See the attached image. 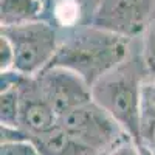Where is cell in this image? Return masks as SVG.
<instances>
[{"label": "cell", "instance_id": "cell-1", "mask_svg": "<svg viewBox=\"0 0 155 155\" xmlns=\"http://www.w3.org/2000/svg\"><path fill=\"white\" fill-rule=\"evenodd\" d=\"M129 39L102 31L90 25L59 48L48 67H62L74 71L93 87L104 76L116 70L127 58Z\"/></svg>", "mask_w": 155, "mask_h": 155}, {"label": "cell", "instance_id": "cell-2", "mask_svg": "<svg viewBox=\"0 0 155 155\" xmlns=\"http://www.w3.org/2000/svg\"><path fill=\"white\" fill-rule=\"evenodd\" d=\"M141 95L143 81L135 64L126 62L92 87L93 101L121 126L143 152L141 140Z\"/></svg>", "mask_w": 155, "mask_h": 155}, {"label": "cell", "instance_id": "cell-3", "mask_svg": "<svg viewBox=\"0 0 155 155\" xmlns=\"http://www.w3.org/2000/svg\"><path fill=\"white\" fill-rule=\"evenodd\" d=\"M0 34L6 36L14 47V70L30 78L44 71L59 48L54 28L44 20L0 28Z\"/></svg>", "mask_w": 155, "mask_h": 155}, {"label": "cell", "instance_id": "cell-4", "mask_svg": "<svg viewBox=\"0 0 155 155\" xmlns=\"http://www.w3.org/2000/svg\"><path fill=\"white\" fill-rule=\"evenodd\" d=\"M59 127L81 143L106 155L129 137L121 126L93 99L59 118Z\"/></svg>", "mask_w": 155, "mask_h": 155}, {"label": "cell", "instance_id": "cell-5", "mask_svg": "<svg viewBox=\"0 0 155 155\" xmlns=\"http://www.w3.org/2000/svg\"><path fill=\"white\" fill-rule=\"evenodd\" d=\"M152 8L153 0H101L92 27L130 39L146 31Z\"/></svg>", "mask_w": 155, "mask_h": 155}, {"label": "cell", "instance_id": "cell-6", "mask_svg": "<svg viewBox=\"0 0 155 155\" xmlns=\"http://www.w3.org/2000/svg\"><path fill=\"white\" fill-rule=\"evenodd\" d=\"M34 78L44 98L59 118L93 99L92 87L71 70L47 67Z\"/></svg>", "mask_w": 155, "mask_h": 155}, {"label": "cell", "instance_id": "cell-7", "mask_svg": "<svg viewBox=\"0 0 155 155\" xmlns=\"http://www.w3.org/2000/svg\"><path fill=\"white\" fill-rule=\"evenodd\" d=\"M59 126V116L44 98L36 78L27 76L20 84L19 127L30 138L48 134Z\"/></svg>", "mask_w": 155, "mask_h": 155}, {"label": "cell", "instance_id": "cell-8", "mask_svg": "<svg viewBox=\"0 0 155 155\" xmlns=\"http://www.w3.org/2000/svg\"><path fill=\"white\" fill-rule=\"evenodd\" d=\"M41 155H101L95 149L81 143L59 126L48 134L30 138Z\"/></svg>", "mask_w": 155, "mask_h": 155}, {"label": "cell", "instance_id": "cell-9", "mask_svg": "<svg viewBox=\"0 0 155 155\" xmlns=\"http://www.w3.org/2000/svg\"><path fill=\"white\" fill-rule=\"evenodd\" d=\"M42 11V0H0V25L2 28H9L37 22Z\"/></svg>", "mask_w": 155, "mask_h": 155}, {"label": "cell", "instance_id": "cell-10", "mask_svg": "<svg viewBox=\"0 0 155 155\" xmlns=\"http://www.w3.org/2000/svg\"><path fill=\"white\" fill-rule=\"evenodd\" d=\"M19 113L20 84L0 90V124L6 127H19Z\"/></svg>", "mask_w": 155, "mask_h": 155}, {"label": "cell", "instance_id": "cell-11", "mask_svg": "<svg viewBox=\"0 0 155 155\" xmlns=\"http://www.w3.org/2000/svg\"><path fill=\"white\" fill-rule=\"evenodd\" d=\"M155 126V81L143 84L141 95V140ZM144 150V149H143Z\"/></svg>", "mask_w": 155, "mask_h": 155}, {"label": "cell", "instance_id": "cell-12", "mask_svg": "<svg viewBox=\"0 0 155 155\" xmlns=\"http://www.w3.org/2000/svg\"><path fill=\"white\" fill-rule=\"evenodd\" d=\"M143 53L141 62L147 74H155V16L149 22L146 31L143 33Z\"/></svg>", "mask_w": 155, "mask_h": 155}, {"label": "cell", "instance_id": "cell-13", "mask_svg": "<svg viewBox=\"0 0 155 155\" xmlns=\"http://www.w3.org/2000/svg\"><path fill=\"white\" fill-rule=\"evenodd\" d=\"M0 155H41L31 140H16L0 143Z\"/></svg>", "mask_w": 155, "mask_h": 155}, {"label": "cell", "instance_id": "cell-14", "mask_svg": "<svg viewBox=\"0 0 155 155\" xmlns=\"http://www.w3.org/2000/svg\"><path fill=\"white\" fill-rule=\"evenodd\" d=\"M54 16L64 27H71L79 16V5L74 0H59L54 6Z\"/></svg>", "mask_w": 155, "mask_h": 155}, {"label": "cell", "instance_id": "cell-15", "mask_svg": "<svg viewBox=\"0 0 155 155\" xmlns=\"http://www.w3.org/2000/svg\"><path fill=\"white\" fill-rule=\"evenodd\" d=\"M14 64H16L14 47L6 36L0 34V73L14 70Z\"/></svg>", "mask_w": 155, "mask_h": 155}, {"label": "cell", "instance_id": "cell-16", "mask_svg": "<svg viewBox=\"0 0 155 155\" xmlns=\"http://www.w3.org/2000/svg\"><path fill=\"white\" fill-rule=\"evenodd\" d=\"M106 155H143V152H141L138 144L130 137H126L113 149H110Z\"/></svg>", "mask_w": 155, "mask_h": 155}, {"label": "cell", "instance_id": "cell-17", "mask_svg": "<svg viewBox=\"0 0 155 155\" xmlns=\"http://www.w3.org/2000/svg\"><path fill=\"white\" fill-rule=\"evenodd\" d=\"M143 149L150 150L152 155H155V126L150 129L149 132L143 135Z\"/></svg>", "mask_w": 155, "mask_h": 155}]
</instances>
